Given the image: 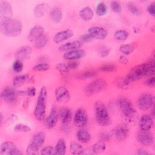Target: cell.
I'll use <instances>...</instances> for the list:
<instances>
[{
	"instance_id": "obj_45",
	"label": "cell",
	"mask_w": 155,
	"mask_h": 155,
	"mask_svg": "<svg viewBox=\"0 0 155 155\" xmlns=\"http://www.w3.org/2000/svg\"><path fill=\"white\" fill-rule=\"evenodd\" d=\"M110 7L111 10L116 13H120L122 12V6L120 3L117 1H111L110 3Z\"/></svg>"
},
{
	"instance_id": "obj_47",
	"label": "cell",
	"mask_w": 155,
	"mask_h": 155,
	"mask_svg": "<svg viewBox=\"0 0 155 155\" xmlns=\"http://www.w3.org/2000/svg\"><path fill=\"white\" fill-rule=\"evenodd\" d=\"M56 69L61 73H67L70 71L67 64L59 63L56 65Z\"/></svg>"
},
{
	"instance_id": "obj_26",
	"label": "cell",
	"mask_w": 155,
	"mask_h": 155,
	"mask_svg": "<svg viewBox=\"0 0 155 155\" xmlns=\"http://www.w3.org/2000/svg\"><path fill=\"white\" fill-rule=\"evenodd\" d=\"M80 18L85 21H91L94 16V12L93 10L88 6L82 8L79 11Z\"/></svg>"
},
{
	"instance_id": "obj_46",
	"label": "cell",
	"mask_w": 155,
	"mask_h": 155,
	"mask_svg": "<svg viewBox=\"0 0 155 155\" xmlns=\"http://www.w3.org/2000/svg\"><path fill=\"white\" fill-rule=\"evenodd\" d=\"M41 154L42 155H52L55 154L54 148L51 146H46L41 150Z\"/></svg>"
},
{
	"instance_id": "obj_1",
	"label": "cell",
	"mask_w": 155,
	"mask_h": 155,
	"mask_svg": "<svg viewBox=\"0 0 155 155\" xmlns=\"http://www.w3.org/2000/svg\"><path fill=\"white\" fill-rule=\"evenodd\" d=\"M154 72V60L151 59L133 67L125 76L130 82L136 81L143 76L153 75Z\"/></svg>"
},
{
	"instance_id": "obj_30",
	"label": "cell",
	"mask_w": 155,
	"mask_h": 155,
	"mask_svg": "<svg viewBox=\"0 0 155 155\" xmlns=\"http://www.w3.org/2000/svg\"><path fill=\"white\" fill-rule=\"evenodd\" d=\"M47 5L45 3H40L37 4L34 9L33 13L36 18H41L44 16L47 10Z\"/></svg>"
},
{
	"instance_id": "obj_49",
	"label": "cell",
	"mask_w": 155,
	"mask_h": 155,
	"mask_svg": "<svg viewBox=\"0 0 155 155\" xmlns=\"http://www.w3.org/2000/svg\"><path fill=\"white\" fill-rule=\"evenodd\" d=\"M154 10H155V2H153L148 5L147 10L150 16L154 17L155 16Z\"/></svg>"
},
{
	"instance_id": "obj_29",
	"label": "cell",
	"mask_w": 155,
	"mask_h": 155,
	"mask_svg": "<svg viewBox=\"0 0 155 155\" xmlns=\"http://www.w3.org/2000/svg\"><path fill=\"white\" fill-rule=\"evenodd\" d=\"M66 143L64 139H59L55 145L54 151L55 154L58 155H64L66 153Z\"/></svg>"
},
{
	"instance_id": "obj_24",
	"label": "cell",
	"mask_w": 155,
	"mask_h": 155,
	"mask_svg": "<svg viewBox=\"0 0 155 155\" xmlns=\"http://www.w3.org/2000/svg\"><path fill=\"white\" fill-rule=\"evenodd\" d=\"M59 116L60 117L61 123L63 125H67L72 119V113L69 108L64 107L59 110Z\"/></svg>"
},
{
	"instance_id": "obj_6",
	"label": "cell",
	"mask_w": 155,
	"mask_h": 155,
	"mask_svg": "<svg viewBox=\"0 0 155 155\" xmlns=\"http://www.w3.org/2000/svg\"><path fill=\"white\" fill-rule=\"evenodd\" d=\"M119 107L124 116L129 120H131L135 113L136 111L133 107L131 101L125 97H120L118 100Z\"/></svg>"
},
{
	"instance_id": "obj_20",
	"label": "cell",
	"mask_w": 155,
	"mask_h": 155,
	"mask_svg": "<svg viewBox=\"0 0 155 155\" xmlns=\"http://www.w3.org/2000/svg\"><path fill=\"white\" fill-rule=\"evenodd\" d=\"M44 28L40 25H36L31 28L28 35V40L35 42L38 38L44 34Z\"/></svg>"
},
{
	"instance_id": "obj_15",
	"label": "cell",
	"mask_w": 155,
	"mask_h": 155,
	"mask_svg": "<svg viewBox=\"0 0 155 155\" xmlns=\"http://www.w3.org/2000/svg\"><path fill=\"white\" fill-rule=\"evenodd\" d=\"M85 51L83 49L78 48L66 51L64 53L62 57L64 59L70 61H77L85 56Z\"/></svg>"
},
{
	"instance_id": "obj_40",
	"label": "cell",
	"mask_w": 155,
	"mask_h": 155,
	"mask_svg": "<svg viewBox=\"0 0 155 155\" xmlns=\"http://www.w3.org/2000/svg\"><path fill=\"white\" fill-rule=\"evenodd\" d=\"M99 71L102 72H113L117 70V66L114 64H103L98 67Z\"/></svg>"
},
{
	"instance_id": "obj_42",
	"label": "cell",
	"mask_w": 155,
	"mask_h": 155,
	"mask_svg": "<svg viewBox=\"0 0 155 155\" xmlns=\"http://www.w3.org/2000/svg\"><path fill=\"white\" fill-rule=\"evenodd\" d=\"M111 51V48L105 45H100L97 47V52L101 57L105 58L107 56Z\"/></svg>"
},
{
	"instance_id": "obj_37",
	"label": "cell",
	"mask_w": 155,
	"mask_h": 155,
	"mask_svg": "<svg viewBox=\"0 0 155 155\" xmlns=\"http://www.w3.org/2000/svg\"><path fill=\"white\" fill-rule=\"evenodd\" d=\"M128 36V32L125 30H118L114 33V38L119 41H125Z\"/></svg>"
},
{
	"instance_id": "obj_53",
	"label": "cell",
	"mask_w": 155,
	"mask_h": 155,
	"mask_svg": "<svg viewBox=\"0 0 155 155\" xmlns=\"http://www.w3.org/2000/svg\"><path fill=\"white\" fill-rule=\"evenodd\" d=\"M110 134L108 133H102L100 135V139L101 141H108L110 139Z\"/></svg>"
},
{
	"instance_id": "obj_41",
	"label": "cell",
	"mask_w": 155,
	"mask_h": 155,
	"mask_svg": "<svg viewBox=\"0 0 155 155\" xmlns=\"http://www.w3.org/2000/svg\"><path fill=\"white\" fill-rule=\"evenodd\" d=\"M14 130L19 133H27L31 131V128L26 124H18L15 126Z\"/></svg>"
},
{
	"instance_id": "obj_32",
	"label": "cell",
	"mask_w": 155,
	"mask_h": 155,
	"mask_svg": "<svg viewBox=\"0 0 155 155\" xmlns=\"http://www.w3.org/2000/svg\"><path fill=\"white\" fill-rule=\"evenodd\" d=\"M70 151L72 154H81L84 153V148L78 142H71L70 143Z\"/></svg>"
},
{
	"instance_id": "obj_17",
	"label": "cell",
	"mask_w": 155,
	"mask_h": 155,
	"mask_svg": "<svg viewBox=\"0 0 155 155\" xmlns=\"http://www.w3.org/2000/svg\"><path fill=\"white\" fill-rule=\"evenodd\" d=\"M74 33L70 29H65L57 32L53 36V40L56 44L61 43L67 39L71 38Z\"/></svg>"
},
{
	"instance_id": "obj_23",
	"label": "cell",
	"mask_w": 155,
	"mask_h": 155,
	"mask_svg": "<svg viewBox=\"0 0 155 155\" xmlns=\"http://www.w3.org/2000/svg\"><path fill=\"white\" fill-rule=\"evenodd\" d=\"M83 45L81 41H73L62 44L59 47V50L62 51H68L80 48Z\"/></svg>"
},
{
	"instance_id": "obj_28",
	"label": "cell",
	"mask_w": 155,
	"mask_h": 155,
	"mask_svg": "<svg viewBox=\"0 0 155 155\" xmlns=\"http://www.w3.org/2000/svg\"><path fill=\"white\" fill-rule=\"evenodd\" d=\"M97 73L94 70H87L79 72L76 75V78L79 79H88L96 77Z\"/></svg>"
},
{
	"instance_id": "obj_57",
	"label": "cell",
	"mask_w": 155,
	"mask_h": 155,
	"mask_svg": "<svg viewBox=\"0 0 155 155\" xmlns=\"http://www.w3.org/2000/svg\"><path fill=\"white\" fill-rule=\"evenodd\" d=\"M2 120H3V114H2V113H1V114H0V122H1V124L2 123Z\"/></svg>"
},
{
	"instance_id": "obj_48",
	"label": "cell",
	"mask_w": 155,
	"mask_h": 155,
	"mask_svg": "<svg viewBox=\"0 0 155 155\" xmlns=\"http://www.w3.org/2000/svg\"><path fill=\"white\" fill-rule=\"evenodd\" d=\"M93 38L89 34V33H85L81 36L80 40L81 41L83 42H90L93 40Z\"/></svg>"
},
{
	"instance_id": "obj_55",
	"label": "cell",
	"mask_w": 155,
	"mask_h": 155,
	"mask_svg": "<svg viewBox=\"0 0 155 155\" xmlns=\"http://www.w3.org/2000/svg\"><path fill=\"white\" fill-rule=\"evenodd\" d=\"M136 154H137V155H148L149 154V153L147 151H146L145 150H144L142 148L138 149L137 150Z\"/></svg>"
},
{
	"instance_id": "obj_7",
	"label": "cell",
	"mask_w": 155,
	"mask_h": 155,
	"mask_svg": "<svg viewBox=\"0 0 155 155\" xmlns=\"http://www.w3.org/2000/svg\"><path fill=\"white\" fill-rule=\"evenodd\" d=\"M107 87V82L104 79L97 78L86 86L85 92L87 95L90 96L104 90Z\"/></svg>"
},
{
	"instance_id": "obj_21",
	"label": "cell",
	"mask_w": 155,
	"mask_h": 155,
	"mask_svg": "<svg viewBox=\"0 0 155 155\" xmlns=\"http://www.w3.org/2000/svg\"><path fill=\"white\" fill-rule=\"evenodd\" d=\"M31 48L28 45H22L19 47L15 53L16 59L21 61L27 59L31 54Z\"/></svg>"
},
{
	"instance_id": "obj_34",
	"label": "cell",
	"mask_w": 155,
	"mask_h": 155,
	"mask_svg": "<svg viewBox=\"0 0 155 155\" xmlns=\"http://www.w3.org/2000/svg\"><path fill=\"white\" fill-rule=\"evenodd\" d=\"M127 7L128 10L134 16H140L142 14L141 9L133 2H127Z\"/></svg>"
},
{
	"instance_id": "obj_13",
	"label": "cell",
	"mask_w": 155,
	"mask_h": 155,
	"mask_svg": "<svg viewBox=\"0 0 155 155\" xmlns=\"http://www.w3.org/2000/svg\"><path fill=\"white\" fill-rule=\"evenodd\" d=\"M59 113L56 106H53L45 120V127L47 129L53 128L58 123Z\"/></svg>"
},
{
	"instance_id": "obj_43",
	"label": "cell",
	"mask_w": 155,
	"mask_h": 155,
	"mask_svg": "<svg viewBox=\"0 0 155 155\" xmlns=\"http://www.w3.org/2000/svg\"><path fill=\"white\" fill-rule=\"evenodd\" d=\"M12 68L13 71L16 73H19L22 71L24 68V65L22 61L19 59H16L13 63Z\"/></svg>"
},
{
	"instance_id": "obj_4",
	"label": "cell",
	"mask_w": 155,
	"mask_h": 155,
	"mask_svg": "<svg viewBox=\"0 0 155 155\" xmlns=\"http://www.w3.org/2000/svg\"><path fill=\"white\" fill-rule=\"evenodd\" d=\"M94 114L96 122L102 126H108L111 122V118L105 105L97 101L94 105Z\"/></svg>"
},
{
	"instance_id": "obj_50",
	"label": "cell",
	"mask_w": 155,
	"mask_h": 155,
	"mask_svg": "<svg viewBox=\"0 0 155 155\" xmlns=\"http://www.w3.org/2000/svg\"><path fill=\"white\" fill-rule=\"evenodd\" d=\"M145 84H146V85H147L149 87H154V86L155 85V78H154V76L153 75L150 76L148 78H147L145 80Z\"/></svg>"
},
{
	"instance_id": "obj_2",
	"label": "cell",
	"mask_w": 155,
	"mask_h": 155,
	"mask_svg": "<svg viewBox=\"0 0 155 155\" xmlns=\"http://www.w3.org/2000/svg\"><path fill=\"white\" fill-rule=\"evenodd\" d=\"M22 22L18 19L10 18L0 21V31L8 37H16L21 34Z\"/></svg>"
},
{
	"instance_id": "obj_18",
	"label": "cell",
	"mask_w": 155,
	"mask_h": 155,
	"mask_svg": "<svg viewBox=\"0 0 155 155\" xmlns=\"http://www.w3.org/2000/svg\"><path fill=\"white\" fill-rule=\"evenodd\" d=\"M54 96L56 100L59 102H67L70 97L69 91L64 86H60L56 89Z\"/></svg>"
},
{
	"instance_id": "obj_14",
	"label": "cell",
	"mask_w": 155,
	"mask_h": 155,
	"mask_svg": "<svg viewBox=\"0 0 155 155\" xmlns=\"http://www.w3.org/2000/svg\"><path fill=\"white\" fill-rule=\"evenodd\" d=\"M88 33L94 38L99 40H104L108 36V31L103 27L93 26L88 28Z\"/></svg>"
},
{
	"instance_id": "obj_51",
	"label": "cell",
	"mask_w": 155,
	"mask_h": 155,
	"mask_svg": "<svg viewBox=\"0 0 155 155\" xmlns=\"http://www.w3.org/2000/svg\"><path fill=\"white\" fill-rule=\"evenodd\" d=\"M68 69L70 70H74L77 68L79 65V62L77 61H70L67 64Z\"/></svg>"
},
{
	"instance_id": "obj_25",
	"label": "cell",
	"mask_w": 155,
	"mask_h": 155,
	"mask_svg": "<svg viewBox=\"0 0 155 155\" xmlns=\"http://www.w3.org/2000/svg\"><path fill=\"white\" fill-rule=\"evenodd\" d=\"M63 12L61 7H54L50 13V18L51 21L55 23L58 24L60 22L62 19Z\"/></svg>"
},
{
	"instance_id": "obj_54",
	"label": "cell",
	"mask_w": 155,
	"mask_h": 155,
	"mask_svg": "<svg viewBox=\"0 0 155 155\" xmlns=\"http://www.w3.org/2000/svg\"><path fill=\"white\" fill-rule=\"evenodd\" d=\"M119 62L122 64H127L128 62V59L126 55H121L119 58Z\"/></svg>"
},
{
	"instance_id": "obj_12",
	"label": "cell",
	"mask_w": 155,
	"mask_h": 155,
	"mask_svg": "<svg viewBox=\"0 0 155 155\" xmlns=\"http://www.w3.org/2000/svg\"><path fill=\"white\" fill-rule=\"evenodd\" d=\"M12 16L11 4L7 1H0V21L12 18Z\"/></svg>"
},
{
	"instance_id": "obj_35",
	"label": "cell",
	"mask_w": 155,
	"mask_h": 155,
	"mask_svg": "<svg viewBox=\"0 0 155 155\" xmlns=\"http://www.w3.org/2000/svg\"><path fill=\"white\" fill-rule=\"evenodd\" d=\"M106 148L105 143L103 141H99L95 143L91 147V152L94 154H100L103 153Z\"/></svg>"
},
{
	"instance_id": "obj_27",
	"label": "cell",
	"mask_w": 155,
	"mask_h": 155,
	"mask_svg": "<svg viewBox=\"0 0 155 155\" xmlns=\"http://www.w3.org/2000/svg\"><path fill=\"white\" fill-rule=\"evenodd\" d=\"M90 133L86 130L81 128L76 132L77 139L82 143H87L91 139Z\"/></svg>"
},
{
	"instance_id": "obj_9",
	"label": "cell",
	"mask_w": 155,
	"mask_h": 155,
	"mask_svg": "<svg viewBox=\"0 0 155 155\" xmlns=\"http://www.w3.org/2000/svg\"><path fill=\"white\" fill-rule=\"evenodd\" d=\"M19 91L11 87H4L1 92V99L8 104H13L16 101Z\"/></svg>"
},
{
	"instance_id": "obj_36",
	"label": "cell",
	"mask_w": 155,
	"mask_h": 155,
	"mask_svg": "<svg viewBox=\"0 0 155 155\" xmlns=\"http://www.w3.org/2000/svg\"><path fill=\"white\" fill-rule=\"evenodd\" d=\"M48 41V37L47 36V35L44 34L34 42L35 47L38 49H41L47 45Z\"/></svg>"
},
{
	"instance_id": "obj_10",
	"label": "cell",
	"mask_w": 155,
	"mask_h": 155,
	"mask_svg": "<svg viewBox=\"0 0 155 155\" xmlns=\"http://www.w3.org/2000/svg\"><path fill=\"white\" fill-rule=\"evenodd\" d=\"M1 155H21L22 153L12 142L5 141L0 147Z\"/></svg>"
},
{
	"instance_id": "obj_11",
	"label": "cell",
	"mask_w": 155,
	"mask_h": 155,
	"mask_svg": "<svg viewBox=\"0 0 155 155\" xmlns=\"http://www.w3.org/2000/svg\"><path fill=\"white\" fill-rule=\"evenodd\" d=\"M73 122L74 125L79 128H84L88 123V114L86 111L82 108H78L74 115Z\"/></svg>"
},
{
	"instance_id": "obj_44",
	"label": "cell",
	"mask_w": 155,
	"mask_h": 155,
	"mask_svg": "<svg viewBox=\"0 0 155 155\" xmlns=\"http://www.w3.org/2000/svg\"><path fill=\"white\" fill-rule=\"evenodd\" d=\"M50 68V65L47 63H40L33 67V70L36 71H44Z\"/></svg>"
},
{
	"instance_id": "obj_3",
	"label": "cell",
	"mask_w": 155,
	"mask_h": 155,
	"mask_svg": "<svg viewBox=\"0 0 155 155\" xmlns=\"http://www.w3.org/2000/svg\"><path fill=\"white\" fill-rule=\"evenodd\" d=\"M47 91L45 87L40 88L34 110V116L38 121L44 120L46 112Z\"/></svg>"
},
{
	"instance_id": "obj_56",
	"label": "cell",
	"mask_w": 155,
	"mask_h": 155,
	"mask_svg": "<svg viewBox=\"0 0 155 155\" xmlns=\"http://www.w3.org/2000/svg\"><path fill=\"white\" fill-rule=\"evenodd\" d=\"M133 31H134V33H138L139 31V28L134 27H133Z\"/></svg>"
},
{
	"instance_id": "obj_19",
	"label": "cell",
	"mask_w": 155,
	"mask_h": 155,
	"mask_svg": "<svg viewBox=\"0 0 155 155\" xmlns=\"http://www.w3.org/2000/svg\"><path fill=\"white\" fill-rule=\"evenodd\" d=\"M139 126L141 130L149 131L153 127V119L151 115L143 114L139 120Z\"/></svg>"
},
{
	"instance_id": "obj_52",
	"label": "cell",
	"mask_w": 155,
	"mask_h": 155,
	"mask_svg": "<svg viewBox=\"0 0 155 155\" xmlns=\"http://www.w3.org/2000/svg\"><path fill=\"white\" fill-rule=\"evenodd\" d=\"M25 92V94H27L28 96L33 97V96H35L36 93V90L35 87H31L27 88V90Z\"/></svg>"
},
{
	"instance_id": "obj_5",
	"label": "cell",
	"mask_w": 155,
	"mask_h": 155,
	"mask_svg": "<svg viewBox=\"0 0 155 155\" xmlns=\"http://www.w3.org/2000/svg\"><path fill=\"white\" fill-rule=\"evenodd\" d=\"M45 140V134L43 131H39L31 137L25 153L27 154L33 155L37 154L39 148L42 146Z\"/></svg>"
},
{
	"instance_id": "obj_16",
	"label": "cell",
	"mask_w": 155,
	"mask_h": 155,
	"mask_svg": "<svg viewBox=\"0 0 155 155\" xmlns=\"http://www.w3.org/2000/svg\"><path fill=\"white\" fill-rule=\"evenodd\" d=\"M137 140L141 144L146 146L151 145L154 142V136L149 131L141 130L137 134Z\"/></svg>"
},
{
	"instance_id": "obj_8",
	"label": "cell",
	"mask_w": 155,
	"mask_h": 155,
	"mask_svg": "<svg viewBox=\"0 0 155 155\" xmlns=\"http://www.w3.org/2000/svg\"><path fill=\"white\" fill-rule=\"evenodd\" d=\"M154 96L152 94L145 93L141 94L137 99V106L139 109L145 111L151 108L154 105Z\"/></svg>"
},
{
	"instance_id": "obj_22",
	"label": "cell",
	"mask_w": 155,
	"mask_h": 155,
	"mask_svg": "<svg viewBox=\"0 0 155 155\" xmlns=\"http://www.w3.org/2000/svg\"><path fill=\"white\" fill-rule=\"evenodd\" d=\"M129 132L128 127L125 125L117 126L114 130V134L116 138L119 140H123L127 138Z\"/></svg>"
},
{
	"instance_id": "obj_33",
	"label": "cell",
	"mask_w": 155,
	"mask_h": 155,
	"mask_svg": "<svg viewBox=\"0 0 155 155\" xmlns=\"http://www.w3.org/2000/svg\"><path fill=\"white\" fill-rule=\"evenodd\" d=\"M116 85L120 88L126 90L128 88L130 82L128 81L127 78L125 77H117L115 79Z\"/></svg>"
},
{
	"instance_id": "obj_31",
	"label": "cell",
	"mask_w": 155,
	"mask_h": 155,
	"mask_svg": "<svg viewBox=\"0 0 155 155\" xmlns=\"http://www.w3.org/2000/svg\"><path fill=\"white\" fill-rule=\"evenodd\" d=\"M135 48L136 46L134 43H128L120 45L119 50L123 54L129 55L134 51Z\"/></svg>"
},
{
	"instance_id": "obj_39",
	"label": "cell",
	"mask_w": 155,
	"mask_h": 155,
	"mask_svg": "<svg viewBox=\"0 0 155 155\" xmlns=\"http://www.w3.org/2000/svg\"><path fill=\"white\" fill-rule=\"evenodd\" d=\"M107 10L108 8L107 5L103 2H99L96 7V13L99 16H103L106 15Z\"/></svg>"
},
{
	"instance_id": "obj_38",
	"label": "cell",
	"mask_w": 155,
	"mask_h": 155,
	"mask_svg": "<svg viewBox=\"0 0 155 155\" xmlns=\"http://www.w3.org/2000/svg\"><path fill=\"white\" fill-rule=\"evenodd\" d=\"M29 79L28 74H21L15 76L13 79V85L14 87H18L25 83Z\"/></svg>"
}]
</instances>
